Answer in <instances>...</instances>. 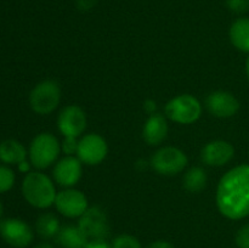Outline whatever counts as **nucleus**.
I'll list each match as a JSON object with an SVG mask.
<instances>
[{"mask_svg": "<svg viewBox=\"0 0 249 248\" xmlns=\"http://www.w3.org/2000/svg\"><path fill=\"white\" fill-rule=\"evenodd\" d=\"M226 6L235 14H245L249 10V0H225Z\"/></svg>", "mask_w": 249, "mask_h": 248, "instance_id": "23", "label": "nucleus"}, {"mask_svg": "<svg viewBox=\"0 0 249 248\" xmlns=\"http://www.w3.org/2000/svg\"><path fill=\"white\" fill-rule=\"evenodd\" d=\"M78 226L89 241L106 240L109 235L108 218L100 207H91L87 209L80 216Z\"/></svg>", "mask_w": 249, "mask_h": 248, "instance_id": "6", "label": "nucleus"}, {"mask_svg": "<svg viewBox=\"0 0 249 248\" xmlns=\"http://www.w3.org/2000/svg\"><path fill=\"white\" fill-rule=\"evenodd\" d=\"M82 177V164L75 157H66L56 164L53 179L62 186H73Z\"/></svg>", "mask_w": 249, "mask_h": 248, "instance_id": "14", "label": "nucleus"}, {"mask_svg": "<svg viewBox=\"0 0 249 248\" xmlns=\"http://www.w3.org/2000/svg\"><path fill=\"white\" fill-rule=\"evenodd\" d=\"M147 248H174L172 243L167 242V241H156V242L151 243Z\"/></svg>", "mask_w": 249, "mask_h": 248, "instance_id": "28", "label": "nucleus"}, {"mask_svg": "<svg viewBox=\"0 0 249 248\" xmlns=\"http://www.w3.org/2000/svg\"><path fill=\"white\" fill-rule=\"evenodd\" d=\"M168 134V125L162 114H152L143 126V139L148 145H160Z\"/></svg>", "mask_w": 249, "mask_h": 248, "instance_id": "15", "label": "nucleus"}, {"mask_svg": "<svg viewBox=\"0 0 249 248\" xmlns=\"http://www.w3.org/2000/svg\"><path fill=\"white\" fill-rule=\"evenodd\" d=\"M206 106L213 116L219 118H228L233 116L240 108L237 99L226 91L212 92L207 97Z\"/></svg>", "mask_w": 249, "mask_h": 248, "instance_id": "12", "label": "nucleus"}, {"mask_svg": "<svg viewBox=\"0 0 249 248\" xmlns=\"http://www.w3.org/2000/svg\"><path fill=\"white\" fill-rule=\"evenodd\" d=\"M56 242L62 248H85L89 240L79 226L66 225L58 231Z\"/></svg>", "mask_w": 249, "mask_h": 248, "instance_id": "16", "label": "nucleus"}, {"mask_svg": "<svg viewBox=\"0 0 249 248\" xmlns=\"http://www.w3.org/2000/svg\"><path fill=\"white\" fill-rule=\"evenodd\" d=\"M233 152L235 150L231 143L223 140H216L204 146L201 153V158L206 164L220 167V165L230 162L231 158L233 157Z\"/></svg>", "mask_w": 249, "mask_h": 248, "instance_id": "13", "label": "nucleus"}, {"mask_svg": "<svg viewBox=\"0 0 249 248\" xmlns=\"http://www.w3.org/2000/svg\"><path fill=\"white\" fill-rule=\"evenodd\" d=\"M22 192L29 204L36 208H48L55 202L56 191L51 180L43 173H29L22 184Z\"/></svg>", "mask_w": 249, "mask_h": 248, "instance_id": "2", "label": "nucleus"}, {"mask_svg": "<svg viewBox=\"0 0 249 248\" xmlns=\"http://www.w3.org/2000/svg\"><path fill=\"white\" fill-rule=\"evenodd\" d=\"M187 164V157L181 150L175 147H163L153 155L151 165L163 175H174L181 172Z\"/></svg>", "mask_w": 249, "mask_h": 248, "instance_id": "7", "label": "nucleus"}, {"mask_svg": "<svg viewBox=\"0 0 249 248\" xmlns=\"http://www.w3.org/2000/svg\"><path fill=\"white\" fill-rule=\"evenodd\" d=\"M1 215H2V206L1 203H0V218H1Z\"/></svg>", "mask_w": 249, "mask_h": 248, "instance_id": "33", "label": "nucleus"}, {"mask_svg": "<svg viewBox=\"0 0 249 248\" xmlns=\"http://www.w3.org/2000/svg\"><path fill=\"white\" fill-rule=\"evenodd\" d=\"M247 74H248V77H249V57H248V60H247Z\"/></svg>", "mask_w": 249, "mask_h": 248, "instance_id": "32", "label": "nucleus"}, {"mask_svg": "<svg viewBox=\"0 0 249 248\" xmlns=\"http://www.w3.org/2000/svg\"><path fill=\"white\" fill-rule=\"evenodd\" d=\"M60 153V143L50 133L39 134L32 141L29 148L31 163L38 169H45L53 164Z\"/></svg>", "mask_w": 249, "mask_h": 248, "instance_id": "3", "label": "nucleus"}, {"mask_svg": "<svg viewBox=\"0 0 249 248\" xmlns=\"http://www.w3.org/2000/svg\"><path fill=\"white\" fill-rule=\"evenodd\" d=\"M96 4L97 0H75V5L80 11H89Z\"/></svg>", "mask_w": 249, "mask_h": 248, "instance_id": "26", "label": "nucleus"}, {"mask_svg": "<svg viewBox=\"0 0 249 248\" xmlns=\"http://www.w3.org/2000/svg\"><path fill=\"white\" fill-rule=\"evenodd\" d=\"M28 168H29V165H28V163L26 162V160H24V162H22V163H19V169H21V170H28Z\"/></svg>", "mask_w": 249, "mask_h": 248, "instance_id": "31", "label": "nucleus"}, {"mask_svg": "<svg viewBox=\"0 0 249 248\" xmlns=\"http://www.w3.org/2000/svg\"><path fill=\"white\" fill-rule=\"evenodd\" d=\"M61 90L53 80H44L39 83L29 95L32 109L38 114H49L60 104Z\"/></svg>", "mask_w": 249, "mask_h": 248, "instance_id": "4", "label": "nucleus"}, {"mask_svg": "<svg viewBox=\"0 0 249 248\" xmlns=\"http://www.w3.org/2000/svg\"><path fill=\"white\" fill-rule=\"evenodd\" d=\"M207 185V174L202 168L195 167L191 168L185 174L184 186L190 192H199L206 187Z\"/></svg>", "mask_w": 249, "mask_h": 248, "instance_id": "20", "label": "nucleus"}, {"mask_svg": "<svg viewBox=\"0 0 249 248\" xmlns=\"http://www.w3.org/2000/svg\"><path fill=\"white\" fill-rule=\"evenodd\" d=\"M57 125L66 138H77L87 128V116L80 107L67 106L61 111Z\"/></svg>", "mask_w": 249, "mask_h": 248, "instance_id": "10", "label": "nucleus"}, {"mask_svg": "<svg viewBox=\"0 0 249 248\" xmlns=\"http://www.w3.org/2000/svg\"><path fill=\"white\" fill-rule=\"evenodd\" d=\"M202 112L201 104L191 95H180L170 100L165 106V114L168 118L177 123L190 124L199 118Z\"/></svg>", "mask_w": 249, "mask_h": 248, "instance_id": "5", "label": "nucleus"}, {"mask_svg": "<svg viewBox=\"0 0 249 248\" xmlns=\"http://www.w3.org/2000/svg\"><path fill=\"white\" fill-rule=\"evenodd\" d=\"M236 245L238 248H249V224H246L236 235Z\"/></svg>", "mask_w": 249, "mask_h": 248, "instance_id": "24", "label": "nucleus"}, {"mask_svg": "<svg viewBox=\"0 0 249 248\" xmlns=\"http://www.w3.org/2000/svg\"><path fill=\"white\" fill-rule=\"evenodd\" d=\"M113 248H141L138 238L130 235H121L116 237L112 242Z\"/></svg>", "mask_w": 249, "mask_h": 248, "instance_id": "22", "label": "nucleus"}, {"mask_svg": "<svg viewBox=\"0 0 249 248\" xmlns=\"http://www.w3.org/2000/svg\"><path fill=\"white\" fill-rule=\"evenodd\" d=\"M34 248H53V247L51 245H49V243L43 242V243H39V245H36Z\"/></svg>", "mask_w": 249, "mask_h": 248, "instance_id": "30", "label": "nucleus"}, {"mask_svg": "<svg viewBox=\"0 0 249 248\" xmlns=\"http://www.w3.org/2000/svg\"><path fill=\"white\" fill-rule=\"evenodd\" d=\"M26 148L16 140H5L0 143V160L9 164H19L26 160Z\"/></svg>", "mask_w": 249, "mask_h": 248, "instance_id": "17", "label": "nucleus"}, {"mask_svg": "<svg viewBox=\"0 0 249 248\" xmlns=\"http://www.w3.org/2000/svg\"><path fill=\"white\" fill-rule=\"evenodd\" d=\"M145 108L147 109L148 112H152L153 109L156 108V104H155V102H153V101H146Z\"/></svg>", "mask_w": 249, "mask_h": 248, "instance_id": "29", "label": "nucleus"}, {"mask_svg": "<svg viewBox=\"0 0 249 248\" xmlns=\"http://www.w3.org/2000/svg\"><path fill=\"white\" fill-rule=\"evenodd\" d=\"M77 153L79 160L85 164H99L107 155V143L97 134H89L78 142Z\"/></svg>", "mask_w": 249, "mask_h": 248, "instance_id": "9", "label": "nucleus"}, {"mask_svg": "<svg viewBox=\"0 0 249 248\" xmlns=\"http://www.w3.org/2000/svg\"><path fill=\"white\" fill-rule=\"evenodd\" d=\"M55 204L57 211L67 218L82 216L88 209V201L84 194L78 190H65L56 195Z\"/></svg>", "mask_w": 249, "mask_h": 248, "instance_id": "11", "label": "nucleus"}, {"mask_svg": "<svg viewBox=\"0 0 249 248\" xmlns=\"http://www.w3.org/2000/svg\"><path fill=\"white\" fill-rule=\"evenodd\" d=\"M85 248H113L111 243L107 242L106 240H92L89 241Z\"/></svg>", "mask_w": 249, "mask_h": 248, "instance_id": "27", "label": "nucleus"}, {"mask_svg": "<svg viewBox=\"0 0 249 248\" xmlns=\"http://www.w3.org/2000/svg\"><path fill=\"white\" fill-rule=\"evenodd\" d=\"M230 39L238 50L249 53V18L242 17L233 22L230 28Z\"/></svg>", "mask_w": 249, "mask_h": 248, "instance_id": "18", "label": "nucleus"}, {"mask_svg": "<svg viewBox=\"0 0 249 248\" xmlns=\"http://www.w3.org/2000/svg\"><path fill=\"white\" fill-rule=\"evenodd\" d=\"M62 148L65 153H68V155H73L77 152L78 142L75 141V138H66L62 143Z\"/></svg>", "mask_w": 249, "mask_h": 248, "instance_id": "25", "label": "nucleus"}, {"mask_svg": "<svg viewBox=\"0 0 249 248\" xmlns=\"http://www.w3.org/2000/svg\"><path fill=\"white\" fill-rule=\"evenodd\" d=\"M36 232L41 236L43 238H53L57 236L58 231H60V220L57 216L53 215L51 213L43 214L38 218L36 224Z\"/></svg>", "mask_w": 249, "mask_h": 248, "instance_id": "19", "label": "nucleus"}, {"mask_svg": "<svg viewBox=\"0 0 249 248\" xmlns=\"http://www.w3.org/2000/svg\"><path fill=\"white\" fill-rule=\"evenodd\" d=\"M15 184V174L10 168L0 165V194L11 190Z\"/></svg>", "mask_w": 249, "mask_h": 248, "instance_id": "21", "label": "nucleus"}, {"mask_svg": "<svg viewBox=\"0 0 249 248\" xmlns=\"http://www.w3.org/2000/svg\"><path fill=\"white\" fill-rule=\"evenodd\" d=\"M216 203L229 219L238 220L249 215V165H238L221 177Z\"/></svg>", "mask_w": 249, "mask_h": 248, "instance_id": "1", "label": "nucleus"}, {"mask_svg": "<svg viewBox=\"0 0 249 248\" xmlns=\"http://www.w3.org/2000/svg\"><path fill=\"white\" fill-rule=\"evenodd\" d=\"M0 235L15 248H26L33 241V231L21 219L10 218L0 221Z\"/></svg>", "mask_w": 249, "mask_h": 248, "instance_id": "8", "label": "nucleus"}]
</instances>
